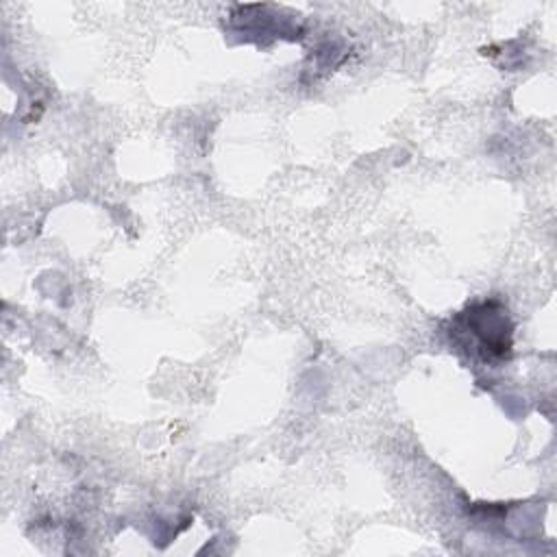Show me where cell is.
Masks as SVG:
<instances>
[{
  "instance_id": "1",
  "label": "cell",
  "mask_w": 557,
  "mask_h": 557,
  "mask_svg": "<svg viewBox=\"0 0 557 557\" xmlns=\"http://www.w3.org/2000/svg\"><path fill=\"white\" fill-rule=\"evenodd\" d=\"M463 329L472 331L476 350L485 359L505 357L511 350V322L507 311L496 302H483L463 313Z\"/></svg>"
}]
</instances>
